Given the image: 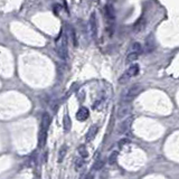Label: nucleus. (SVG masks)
<instances>
[{
  "instance_id": "nucleus-1",
  "label": "nucleus",
  "mask_w": 179,
  "mask_h": 179,
  "mask_svg": "<svg viewBox=\"0 0 179 179\" xmlns=\"http://www.w3.org/2000/svg\"><path fill=\"white\" fill-rule=\"evenodd\" d=\"M104 17L106 20V26L107 29L110 30V35H112L113 29H114V22H116V12H114V8L112 5H106L104 8Z\"/></svg>"
},
{
  "instance_id": "nucleus-2",
  "label": "nucleus",
  "mask_w": 179,
  "mask_h": 179,
  "mask_svg": "<svg viewBox=\"0 0 179 179\" xmlns=\"http://www.w3.org/2000/svg\"><path fill=\"white\" fill-rule=\"evenodd\" d=\"M139 72H140V67H139L138 64L131 65V66L126 70V72L121 75V77L119 78V83H120V84H124V83H126L129 80H131L132 77L137 76L138 74H139Z\"/></svg>"
},
{
  "instance_id": "nucleus-3",
  "label": "nucleus",
  "mask_w": 179,
  "mask_h": 179,
  "mask_svg": "<svg viewBox=\"0 0 179 179\" xmlns=\"http://www.w3.org/2000/svg\"><path fill=\"white\" fill-rule=\"evenodd\" d=\"M142 52V46L139 43H133L130 47V51L126 55V63H132L139 57V55Z\"/></svg>"
},
{
  "instance_id": "nucleus-4",
  "label": "nucleus",
  "mask_w": 179,
  "mask_h": 179,
  "mask_svg": "<svg viewBox=\"0 0 179 179\" xmlns=\"http://www.w3.org/2000/svg\"><path fill=\"white\" fill-rule=\"evenodd\" d=\"M56 52L57 55L61 59L66 61L67 57H68V47H67V36L64 35L63 38H62V42L58 44L57 48H56Z\"/></svg>"
},
{
  "instance_id": "nucleus-5",
  "label": "nucleus",
  "mask_w": 179,
  "mask_h": 179,
  "mask_svg": "<svg viewBox=\"0 0 179 179\" xmlns=\"http://www.w3.org/2000/svg\"><path fill=\"white\" fill-rule=\"evenodd\" d=\"M88 29H90V34H91L92 38H96V36H97V18H96L95 12H92V15L90 17Z\"/></svg>"
},
{
  "instance_id": "nucleus-6",
  "label": "nucleus",
  "mask_w": 179,
  "mask_h": 179,
  "mask_svg": "<svg viewBox=\"0 0 179 179\" xmlns=\"http://www.w3.org/2000/svg\"><path fill=\"white\" fill-rule=\"evenodd\" d=\"M139 91H140V90H139V86H138V85H133L132 87H130V88L128 90V92H126V94L123 95L122 101L126 102V103L131 102V101H132V100L139 94Z\"/></svg>"
},
{
  "instance_id": "nucleus-7",
  "label": "nucleus",
  "mask_w": 179,
  "mask_h": 179,
  "mask_svg": "<svg viewBox=\"0 0 179 179\" xmlns=\"http://www.w3.org/2000/svg\"><path fill=\"white\" fill-rule=\"evenodd\" d=\"M47 130L48 126L44 123H41V129H39V134H38V147L43 148L46 143L47 139Z\"/></svg>"
},
{
  "instance_id": "nucleus-8",
  "label": "nucleus",
  "mask_w": 179,
  "mask_h": 179,
  "mask_svg": "<svg viewBox=\"0 0 179 179\" xmlns=\"http://www.w3.org/2000/svg\"><path fill=\"white\" fill-rule=\"evenodd\" d=\"M132 121H133V118H128L126 120H123V121L121 122V124L119 126L118 132H119L120 134H122V133H126V131H129L130 128H131V124H132Z\"/></svg>"
},
{
  "instance_id": "nucleus-9",
  "label": "nucleus",
  "mask_w": 179,
  "mask_h": 179,
  "mask_svg": "<svg viewBox=\"0 0 179 179\" xmlns=\"http://www.w3.org/2000/svg\"><path fill=\"white\" fill-rule=\"evenodd\" d=\"M88 116H90V111L87 107H84V106L81 107L76 113V119L78 121H86L88 119Z\"/></svg>"
},
{
  "instance_id": "nucleus-10",
  "label": "nucleus",
  "mask_w": 179,
  "mask_h": 179,
  "mask_svg": "<svg viewBox=\"0 0 179 179\" xmlns=\"http://www.w3.org/2000/svg\"><path fill=\"white\" fill-rule=\"evenodd\" d=\"M97 131H99V126H97V124H94L93 126H91L90 130H88L87 133H86V140H87V141H92V140L96 137Z\"/></svg>"
},
{
  "instance_id": "nucleus-11",
  "label": "nucleus",
  "mask_w": 179,
  "mask_h": 179,
  "mask_svg": "<svg viewBox=\"0 0 179 179\" xmlns=\"http://www.w3.org/2000/svg\"><path fill=\"white\" fill-rule=\"evenodd\" d=\"M71 128H72V121H71V118H70L68 114H66L63 119V129H64V131H65V132H68V131L71 130Z\"/></svg>"
},
{
  "instance_id": "nucleus-12",
  "label": "nucleus",
  "mask_w": 179,
  "mask_h": 179,
  "mask_svg": "<svg viewBox=\"0 0 179 179\" xmlns=\"http://www.w3.org/2000/svg\"><path fill=\"white\" fill-rule=\"evenodd\" d=\"M130 113V109L129 107H121L119 111H118V118L119 119H123V118H126V116Z\"/></svg>"
},
{
  "instance_id": "nucleus-13",
  "label": "nucleus",
  "mask_w": 179,
  "mask_h": 179,
  "mask_svg": "<svg viewBox=\"0 0 179 179\" xmlns=\"http://www.w3.org/2000/svg\"><path fill=\"white\" fill-rule=\"evenodd\" d=\"M66 151H67V147L66 146H63V147L59 149V152H58V162H62L63 161Z\"/></svg>"
},
{
  "instance_id": "nucleus-14",
  "label": "nucleus",
  "mask_w": 179,
  "mask_h": 179,
  "mask_svg": "<svg viewBox=\"0 0 179 179\" xmlns=\"http://www.w3.org/2000/svg\"><path fill=\"white\" fill-rule=\"evenodd\" d=\"M78 153L81 155V157L82 158H86L87 156H88V151H87V149H86V147L85 146H80V148H78Z\"/></svg>"
},
{
  "instance_id": "nucleus-15",
  "label": "nucleus",
  "mask_w": 179,
  "mask_h": 179,
  "mask_svg": "<svg viewBox=\"0 0 179 179\" xmlns=\"http://www.w3.org/2000/svg\"><path fill=\"white\" fill-rule=\"evenodd\" d=\"M116 158H118V151H114V152H112V153L109 156V163H110V165H113L116 161Z\"/></svg>"
},
{
  "instance_id": "nucleus-16",
  "label": "nucleus",
  "mask_w": 179,
  "mask_h": 179,
  "mask_svg": "<svg viewBox=\"0 0 179 179\" xmlns=\"http://www.w3.org/2000/svg\"><path fill=\"white\" fill-rule=\"evenodd\" d=\"M83 166H84V160L82 158L76 159V161H75V169L76 170H80V169H82Z\"/></svg>"
},
{
  "instance_id": "nucleus-17",
  "label": "nucleus",
  "mask_w": 179,
  "mask_h": 179,
  "mask_svg": "<svg viewBox=\"0 0 179 179\" xmlns=\"http://www.w3.org/2000/svg\"><path fill=\"white\" fill-rule=\"evenodd\" d=\"M130 143V139H128V138H123V139H121L120 141H119V147L120 148H123L124 146H126V145H129Z\"/></svg>"
},
{
  "instance_id": "nucleus-18",
  "label": "nucleus",
  "mask_w": 179,
  "mask_h": 179,
  "mask_svg": "<svg viewBox=\"0 0 179 179\" xmlns=\"http://www.w3.org/2000/svg\"><path fill=\"white\" fill-rule=\"evenodd\" d=\"M103 166H104V161L103 160H96L94 165V169L95 170H100Z\"/></svg>"
},
{
  "instance_id": "nucleus-19",
  "label": "nucleus",
  "mask_w": 179,
  "mask_h": 179,
  "mask_svg": "<svg viewBox=\"0 0 179 179\" xmlns=\"http://www.w3.org/2000/svg\"><path fill=\"white\" fill-rule=\"evenodd\" d=\"M78 100H80L81 102H83V101L85 100V92L84 91H82V93L78 94Z\"/></svg>"
},
{
  "instance_id": "nucleus-20",
  "label": "nucleus",
  "mask_w": 179,
  "mask_h": 179,
  "mask_svg": "<svg viewBox=\"0 0 179 179\" xmlns=\"http://www.w3.org/2000/svg\"><path fill=\"white\" fill-rule=\"evenodd\" d=\"M85 179H93V176H92V175H88V176L85 177Z\"/></svg>"
}]
</instances>
